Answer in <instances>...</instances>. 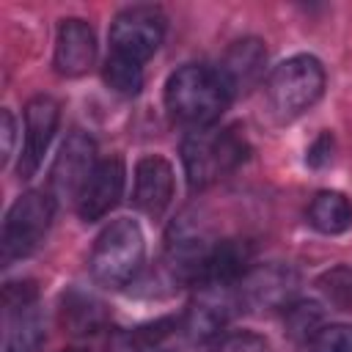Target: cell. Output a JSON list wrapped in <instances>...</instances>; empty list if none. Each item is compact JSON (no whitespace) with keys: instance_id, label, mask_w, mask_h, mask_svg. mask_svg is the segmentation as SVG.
Masks as SVG:
<instances>
[{"instance_id":"cell-25","label":"cell","mask_w":352,"mask_h":352,"mask_svg":"<svg viewBox=\"0 0 352 352\" xmlns=\"http://www.w3.org/2000/svg\"><path fill=\"white\" fill-rule=\"evenodd\" d=\"M333 151H336V140H333V135L330 132H322L311 146H308V151H305V162H308V168H324V165H330V160H333Z\"/></svg>"},{"instance_id":"cell-23","label":"cell","mask_w":352,"mask_h":352,"mask_svg":"<svg viewBox=\"0 0 352 352\" xmlns=\"http://www.w3.org/2000/svg\"><path fill=\"white\" fill-rule=\"evenodd\" d=\"M212 352H270V344L258 333L236 330V333H223L212 344Z\"/></svg>"},{"instance_id":"cell-20","label":"cell","mask_w":352,"mask_h":352,"mask_svg":"<svg viewBox=\"0 0 352 352\" xmlns=\"http://www.w3.org/2000/svg\"><path fill=\"white\" fill-rule=\"evenodd\" d=\"M316 289L322 292L324 302L336 311H352V270L346 264H336L324 270L316 280Z\"/></svg>"},{"instance_id":"cell-26","label":"cell","mask_w":352,"mask_h":352,"mask_svg":"<svg viewBox=\"0 0 352 352\" xmlns=\"http://www.w3.org/2000/svg\"><path fill=\"white\" fill-rule=\"evenodd\" d=\"M0 135H3V151H0V165H6L14 154V138H16V121L8 107L0 110Z\"/></svg>"},{"instance_id":"cell-3","label":"cell","mask_w":352,"mask_h":352,"mask_svg":"<svg viewBox=\"0 0 352 352\" xmlns=\"http://www.w3.org/2000/svg\"><path fill=\"white\" fill-rule=\"evenodd\" d=\"M143 256H146V239L140 226L129 217H118L110 226H104L102 234L96 236L88 256V270L99 286L124 289L138 278L143 267Z\"/></svg>"},{"instance_id":"cell-24","label":"cell","mask_w":352,"mask_h":352,"mask_svg":"<svg viewBox=\"0 0 352 352\" xmlns=\"http://www.w3.org/2000/svg\"><path fill=\"white\" fill-rule=\"evenodd\" d=\"M36 300H38L36 280H8L3 286V311L6 314L30 308V305H36Z\"/></svg>"},{"instance_id":"cell-27","label":"cell","mask_w":352,"mask_h":352,"mask_svg":"<svg viewBox=\"0 0 352 352\" xmlns=\"http://www.w3.org/2000/svg\"><path fill=\"white\" fill-rule=\"evenodd\" d=\"M60 352H85V349H80V346H66V349H60Z\"/></svg>"},{"instance_id":"cell-5","label":"cell","mask_w":352,"mask_h":352,"mask_svg":"<svg viewBox=\"0 0 352 352\" xmlns=\"http://www.w3.org/2000/svg\"><path fill=\"white\" fill-rule=\"evenodd\" d=\"M55 198L50 190H28L22 192L6 212L0 231V261L3 267L16 258L30 256L47 236L55 217Z\"/></svg>"},{"instance_id":"cell-21","label":"cell","mask_w":352,"mask_h":352,"mask_svg":"<svg viewBox=\"0 0 352 352\" xmlns=\"http://www.w3.org/2000/svg\"><path fill=\"white\" fill-rule=\"evenodd\" d=\"M173 327H176V319H173V316H165V319L148 322V324H143V327H135L132 333L121 336L124 352H148V349H151L154 344H160Z\"/></svg>"},{"instance_id":"cell-12","label":"cell","mask_w":352,"mask_h":352,"mask_svg":"<svg viewBox=\"0 0 352 352\" xmlns=\"http://www.w3.org/2000/svg\"><path fill=\"white\" fill-rule=\"evenodd\" d=\"M173 198V165L160 154H146L135 162L132 204L148 214L160 217Z\"/></svg>"},{"instance_id":"cell-22","label":"cell","mask_w":352,"mask_h":352,"mask_svg":"<svg viewBox=\"0 0 352 352\" xmlns=\"http://www.w3.org/2000/svg\"><path fill=\"white\" fill-rule=\"evenodd\" d=\"M305 352H352V324H324L305 344Z\"/></svg>"},{"instance_id":"cell-13","label":"cell","mask_w":352,"mask_h":352,"mask_svg":"<svg viewBox=\"0 0 352 352\" xmlns=\"http://www.w3.org/2000/svg\"><path fill=\"white\" fill-rule=\"evenodd\" d=\"M94 60H96L94 28L80 16L60 19L55 36V58H52L55 72L63 77H80L94 66Z\"/></svg>"},{"instance_id":"cell-19","label":"cell","mask_w":352,"mask_h":352,"mask_svg":"<svg viewBox=\"0 0 352 352\" xmlns=\"http://www.w3.org/2000/svg\"><path fill=\"white\" fill-rule=\"evenodd\" d=\"M102 80L110 91H116L121 96H135L143 88V63H135L124 55L110 52L102 66Z\"/></svg>"},{"instance_id":"cell-1","label":"cell","mask_w":352,"mask_h":352,"mask_svg":"<svg viewBox=\"0 0 352 352\" xmlns=\"http://www.w3.org/2000/svg\"><path fill=\"white\" fill-rule=\"evenodd\" d=\"M231 99L234 94L217 66L184 63L165 82V107L190 132L214 126Z\"/></svg>"},{"instance_id":"cell-2","label":"cell","mask_w":352,"mask_h":352,"mask_svg":"<svg viewBox=\"0 0 352 352\" xmlns=\"http://www.w3.org/2000/svg\"><path fill=\"white\" fill-rule=\"evenodd\" d=\"M248 157V140L239 126H206L192 129L182 140V162L187 173V184L192 190H204L239 168Z\"/></svg>"},{"instance_id":"cell-11","label":"cell","mask_w":352,"mask_h":352,"mask_svg":"<svg viewBox=\"0 0 352 352\" xmlns=\"http://www.w3.org/2000/svg\"><path fill=\"white\" fill-rule=\"evenodd\" d=\"M124 182H126V168L118 157H104L99 160V165L94 168L91 179L85 182L80 198H77V214L85 223L102 220L121 198L124 192Z\"/></svg>"},{"instance_id":"cell-18","label":"cell","mask_w":352,"mask_h":352,"mask_svg":"<svg viewBox=\"0 0 352 352\" xmlns=\"http://www.w3.org/2000/svg\"><path fill=\"white\" fill-rule=\"evenodd\" d=\"M324 327V308L316 300H294L283 311V333L294 344H308Z\"/></svg>"},{"instance_id":"cell-8","label":"cell","mask_w":352,"mask_h":352,"mask_svg":"<svg viewBox=\"0 0 352 352\" xmlns=\"http://www.w3.org/2000/svg\"><path fill=\"white\" fill-rule=\"evenodd\" d=\"M165 38V14L157 6H129L110 22V50L146 63Z\"/></svg>"},{"instance_id":"cell-17","label":"cell","mask_w":352,"mask_h":352,"mask_svg":"<svg viewBox=\"0 0 352 352\" xmlns=\"http://www.w3.org/2000/svg\"><path fill=\"white\" fill-rule=\"evenodd\" d=\"M308 223L319 234H344L352 226V201L338 190H322L308 206Z\"/></svg>"},{"instance_id":"cell-16","label":"cell","mask_w":352,"mask_h":352,"mask_svg":"<svg viewBox=\"0 0 352 352\" xmlns=\"http://www.w3.org/2000/svg\"><path fill=\"white\" fill-rule=\"evenodd\" d=\"M47 338L44 314L38 305L6 314V344L3 352H38Z\"/></svg>"},{"instance_id":"cell-14","label":"cell","mask_w":352,"mask_h":352,"mask_svg":"<svg viewBox=\"0 0 352 352\" xmlns=\"http://www.w3.org/2000/svg\"><path fill=\"white\" fill-rule=\"evenodd\" d=\"M264 66H267V50H264V41L261 38H239L234 41L223 60H220V74L226 77L231 94H248L250 88H256L264 77Z\"/></svg>"},{"instance_id":"cell-15","label":"cell","mask_w":352,"mask_h":352,"mask_svg":"<svg viewBox=\"0 0 352 352\" xmlns=\"http://www.w3.org/2000/svg\"><path fill=\"white\" fill-rule=\"evenodd\" d=\"M60 322L72 336H94L107 324V311L96 294L72 286L60 294Z\"/></svg>"},{"instance_id":"cell-10","label":"cell","mask_w":352,"mask_h":352,"mask_svg":"<svg viewBox=\"0 0 352 352\" xmlns=\"http://www.w3.org/2000/svg\"><path fill=\"white\" fill-rule=\"evenodd\" d=\"M58 121H60V104L52 96L36 94L28 99V104H25V146H22V154L16 162L19 179H30L41 168V160L55 138Z\"/></svg>"},{"instance_id":"cell-6","label":"cell","mask_w":352,"mask_h":352,"mask_svg":"<svg viewBox=\"0 0 352 352\" xmlns=\"http://www.w3.org/2000/svg\"><path fill=\"white\" fill-rule=\"evenodd\" d=\"M184 311L182 330L192 344H214L239 308V286L198 283Z\"/></svg>"},{"instance_id":"cell-9","label":"cell","mask_w":352,"mask_h":352,"mask_svg":"<svg viewBox=\"0 0 352 352\" xmlns=\"http://www.w3.org/2000/svg\"><path fill=\"white\" fill-rule=\"evenodd\" d=\"M96 160V143L88 132L74 129L58 148L50 168V192L58 204H77L85 182L91 179Z\"/></svg>"},{"instance_id":"cell-4","label":"cell","mask_w":352,"mask_h":352,"mask_svg":"<svg viewBox=\"0 0 352 352\" xmlns=\"http://www.w3.org/2000/svg\"><path fill=\"white\" fill-rule=\"evenodd\" d=\"M322 91H324V66L314 55H292L280 60L264 82L267 104L280 124L294 121L305 110H311L319 102Z\"/></svg>"},{"instance_id":"cell-7","label":"cell","mask_w":352,"mask_h":352,"mask_svg":"<svg viewBox=\"0 0 352 352\" xmlns=\"http://www.w3.org/2000/svg\"><path fill=\"white\" fill-rule=\"evenodd\" d=\"M300 292V272L283 261H267L250 267L239 280V308L253 314L286 311Z\"/></svg>"}]
</instances>
